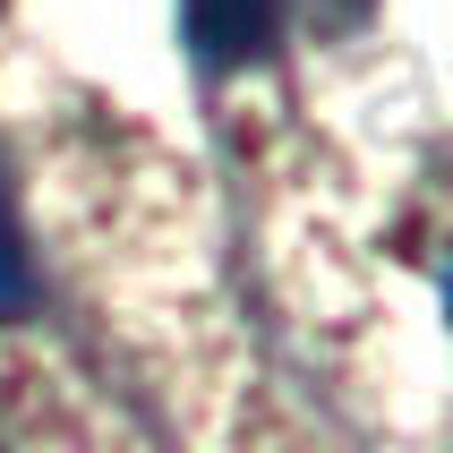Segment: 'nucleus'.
I'll return each mask as SVG.
<instances>
[{
  "label": "nucleus",
  "mask_w": 453,
  "mask_h": 453,
  "mask_svg": "<svg viewBox=\"0 0 453 453\" xmlns=\"http://www.w3.org/2000/svg\"><path fill=\"white\" fill-rule=\"evenodd\" d=\"M188 35L205 60H257L274 43V0H188Z\"/></svg>",
  "instance_id": "nucleus-1"
},
{
  "label": "nucleus",
  "mask_w": 453,
  "mask_h": 453,
  "mask_svg": "<svg viewBox=\"0 0 453 453\" xmlns=\"http://www.w3.org/2000/svg\"><path fill=\"white\" fill-rule=\"evenodd\" d=\"M26 300V265H18V231H9V214H0V317Z\"/></svg>",
  "instance_id": "nucleus-2"
}]
</instances>
